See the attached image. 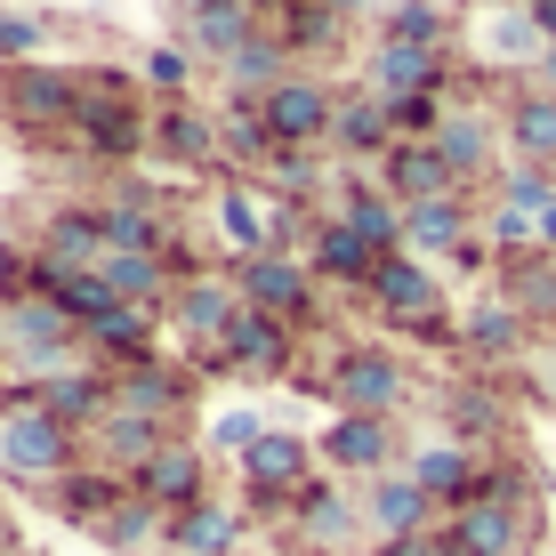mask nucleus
I'll use <instances>...</instances> for the list:
<instances>
[{"mask_svg":"<svg viewBox=\"0 0 556 556\" xmlns=\"http://www.w3.org/2000/svg\"><path fill=\"white\" fill-rule=\"evenodd\" d=\"M0 468L25 476V484H65L73 476V428L49 404H9L0 412Z\"/></svg>","mask_w":556,"mask_h":556,"instance_id":"1","label":"nucleus"},{"mask_svg":"<svg viewBox=\"0 0 556 556\" xmlns=\"http://www.w3.org/2000/svg\"><path fill=\"white\" fill-rule=\"evenodd\" d=\"M331 9H339V16H348V9H371V0H331Z\"/></svg>","mask_w":556,"mask_h":556,"instance_id":"52","label":"nucleus"},{"mask_svg":"<svg viewBox=\"0 0 556 556\" xmlns=\"http://www.w3.org/2000/svg\"><path fill=\"white\" fill-rule=\"evenodd\" d=\"M218 235L235 242L242 258H266V251H275V218H258V202L242 194V186H226V194H218Z\"/></svg>","mask_w":556,"mask_h":556,"instance_id":"35","label":"nucleus"},{"mask_svg":"<svg viewBox=\"0 0 556 556\" xmlns=\"http://www.w3.org/2000/svg\"><path fill=\"white\" fill-rule=\"evenodd\" d=\"M169 548H178V556H235L242 548V508L194 501L186 516H169Z\"/></svg>","mask_w":556,"mask_h":556,"instance_id":"20","label":"nucleus"},{"mask_svg":"<svg viewBox=\"0 0 556 556\" xmlns=\"http://www.w3.org/2000/svg\"><path fill=\"white\" fill-rule=\"evenodd\" d=\"M25 291H33V258H16L9 242H0V306H9V299H25Z\"/></svg>","mask_w":556,"mask_h":556,"instance_id":"46","label":"nucleus"},{"mask_svg":"<svg viewBox=\"0 0 556 556\" xmlns=\"http://www.w3.org/2000/svg\"><path fill=\"white\" fill-rule=\"evenodd\" d=\"M153 138H162V153H169V162H210V129H202L186 105H162Z\"/></svg>","mask_w":556,"mask_h":556,"instance_id":"40","label":"nucleus"},{"mask_svg":"<svg viewBox=\"0 0 556 556\" xmlns=\"http://www.w3.org/2000/svg\"><path fill=\"white\" fill-rule=\"evenodd\" d=\"M129 484H138L153 508H169V516H186L194 501H210V492H202V452H194V444H178V435H169V444L153 452L146 468L129 476Z\"/></svg>","mask_w":556,"mask_h":556,"instance_id":"13","label":"nucleus"},{"mask_svg":"<svg viewBox=\"0 0 556 556\" xmlns=\"http://www.w3.org/2000/svg\"><path fill=\"white\" fill-rule=\"evenodd\" d=\"M282 81H291V41H282V33H258L251 49L226 56V89H235V98H266V89H282Z\"/></svg>","mask_w":556,"mask_h":556,"instance_id":"27","label":"nucleus"},{"mask_svg":"<svg viewBox=\"0 0 556 556\" xmlns=\"http://www.w3.org/2000/svg\"><path fill=\"white\" fill-rule=\"evenodd\" d=\"M162 444H169V419H146V412H105L98 419V459H113V468H129V476Z\"/></svg>","mask_w":556,"mask_h":556,"instance_id":"26","label":"nucleus"},{"mask_svg":"<svg viewBox=\"0 0 556 556\" xmlns=\"http://www.w3.org/2000/svg\"><path fill=\"white\" fill-rule=\"evenodd\" d=\"M371 525H379V541H419L428 532V516H435V501L412 484V476H371Z\"/></svg>","mask_w":556,"mask_h":556,"instance_id":"21","label":"nucleus"},{"mask_svg":"<svg viewBox=\"0 0 556 556\" xmlns=\"http://www.w3.org/2000/svg\"><path fill=\"white\" fill-rule=\"evenodd\" d=\"M435 33H444L435 0H395V16H388V41H404V49H444Z\"/></svg>","mask_w":556,"mask_h":556,"instance_id":"41","label":"nucleus"},{"mask_svg":"<svg viewBox=\"0 0 556 556\" xmlns=\"http://www.w3.org/2000/svg\"><path fill=\"white\" fill-rule=\"evenodd\" d=\"M541 81L556 89V49H541Z\"/></svg>","mask_w":556,"mask_h":556,"instance_id":"50","label":"nucleus"},{"mask_svg":"<svg viewBox=\"0 0 556 556\" xmlns=\"http://www.w3.org/2000/svg\"><path fill=\"white\" fill-rule=\"evenodd\" d=\"M16 548V532H9V516H0V556H9Z\"/></svg>","mask_w":556,"mask_h":556,"instance_id":"51","label":"nucleus"},{"mask_svg":"<svg viewBox=\"0 0 556 556\" xmlns=\"http://www.w3.org/2000/svg\"><path fill=\"white\" fill-rule=\"evenodd\" d=\"M122 501H129V484H122V476H105V468H73L65 484H56V508H65L73 525H105Z\"/></svg>","mask_w":556,"mask_h":556,"instance_id":"31","label":"nucleus"},{"mask_svg":"<svg viewBox=\"0 0 556 556\" xmlns=\"http://www.w3.org/2000/svg\"><path fill=\"white\" fill-rule=\"evenodd\" d=\"M73 129H81V146H89V153H105V162H122V153H138V146H146V113L129 105L113 81H98V89L81 81V113H73Z\"/></svg>","mask_w":556,"mask_h":556,"instance_id":"6","label":"nucleus"},{"mask_svg":"<svg viewBox=\"0 0 556 556\" xmlns=\"http://www.w3.org/2000/svg\"><path fill=\"white\" fill-rule=\"evenodd\" d=\"M33 258H49L56 275H98V266H105V218H98V210H56Z\"/></svg>","mask_w":556,"mask_h":556,"instance_id":"16","label":"nucleus"},{"mask_svg":"<svg viewBox=\"0 0 556 556\" xmlns=\"http://www.w3.org/2000/svg\"><path fill=\"white\" fill-rule=\"evenodd\" d=\"M258 412H218V419H210V444H218V452H251L258 444Z\"/></svg>","mask_w":556,"mask_h":556,"instance_id":"44","label":"nucleus"},{"mask_svg":"<svg viewBox=\"0 0 556 556\" xmlns=\"http://www.w3.org/2000/svg\"><path fill=\"white\" fill-rule=\"evenodd\" d=\"M525 315H556V251H532L516 258V291H508Z\"/></svg>","mask_w":556,"mask_h":556,"instance_id":"38","label":"nucleus"},{"mask_svg":"<svg viewBox=\"0 0 556 556\" xmlns=\"http://www.w3.org/2000/svg\"><path fill=\"white\" fill-rule=\"evenodd\" d=\"M371 299L388 306L395 323H412V331H435V275L419 266L412 251H395V258H379V275H371Z\"/></svg>","mask_w":556,"mask_h":556,"instance_id":"12","label":"nucleus"},{"mask_svg":"<svg viewBox=\"0 0 556 556\" xmlns=\"http://www.w3.org/2000/svg\"><path fill=\"white\" fill-rule=\"evenodd\" d=\"M291 532H299V541H315V548H348L355 501H348L339 484H306L299 501H291Z\"/></svg>","mask_w":556,"mask_h":556,"instance_id":"25","label":"nucleus"},{"mask_svg":"<svg viewBox=\"0 0 556 556\" xmlns=\"http://www.w3.org/2000/svg\"><path fill=\"white\" fill-rule=\"evenodd\" d=\"M331 395H339V412L388 419L395 404H404V363L379 355V348H348V355H339V371H331Z\"/></svg>","mask_w":556,"mask_h":556,"instance_id":"4","label":"nucleus"},{"mask_svg":"<svg viewBox=\"0 0 556 556\" xmlns=\"http://www.w3.org/2000/svg\"><path fill=\"white\" fill-rule=\"evenodd\" d=\"M210 363H218V371H251V379L291 371V323H282V315H258V306H242L235 331H226V348L210 355Z\"/></svg>","mask_w":556,"mask_h":556,"instance_id":"7","label":"nucleus"},{"mask_svg":"<svg viewBox=\"0 0 556 556\" xmlns=\"http://www.w3.org/2000/svg\"><path fill=\"white\" fill-rule=\"evenodd\" d=\"M169 315H178V331L194 339V348L218 355L226 331H235V315H242V291H235V282H218V275H194L178 299H169Z\"/></svg>","mask_w":556,"mask_h":556,"instance_id":"10","label":"nucleus"},{"mask_svg":"<svg viewBox=\"0 0 556 556\" xmlns=\"http://www.w3.org/2000/svg\"><path fill=\"white\" fill-rule=\"evenodd\" d=\"M41 49V16H0V65H33Z\"/></svg>","mask_w":556,"mask_h":556,"instance_id":"43","label":"nucleus"},{"mask_svg":"<svg viewBox=\"0 0 556 556\" xmlns=\"http://www.w3.org/2000/svg\"><path fill=\"white\" fill-rule=\"evenodd\" d=\"M388 122H395V138H444V98H388Z\"/></svg>","mask_w":556,"mask_h":556,"instance_id":"42","label":"nucleus"},{"mask_svg":"<svg viewBox=\"0 0 556 556\" xmlns=\"http://www.w3.org/2000/svg\"><path fill=\"white\" fill-rule=\"evenodd\" d=\"M186 33L218 56H235V49H251L258 41V25H251V0H186Z\"/></svg>","mask_w":556,"mask_h":556,"instance_id":"23","label":"nucleus"},{"mask_svg":"<svg viewBox=\"0 0 556 556\" xmlns=\"http://www.w3.org/2000/svg\"><path fill=\"white\" fill-rule=\"evenodd\" d=\"M258 113H266V129H275V146H299V153L315 146V138H331V122H339L331 89H323V81H306V73H291L282 89H266Z\"/></svg>","mask_w":556,"mask_h":556,"instance_id":"2","label":"nucleus"},{"mask_svg":"<svg viewBox=\"0 0 556 556\" xmlns=\"http://www.w3.org/2000/svg\"><path fill=\"white\" fill-rule=\"evenodd\" d=\"M435 146H444V162H452V178H459V186L492 169V122H484V113H452Z\"/></svg>","mask_w":556,"mask_h":556,"instance_id":"34","label":"nucleus"},{"mask_svg":"<svg viewBox=\"0 0 556 556\" xmlns=\"http://www.w3.org/2000/svg\"><path fill=\"white\" fill-rule=\"evenodd\" d=\"M379 556H459L444 532H419V541H379Z\"/></svg>","mask_w":556,"mask_h":556,"instance_id":"47","label":"nucleus"},{"mask_svg":"<svg viewBox=\"0 0 556 556\" xmlns=\"http://www.w3.org/2000/svg\"><path fill=\"white\" fill-rule=\"evenodd\" d=\"M541 251H556V202L541 210Z\"/></svg>","mask_w":556,"mask_h":556,"instance_id":"49","label":"nucleus"},{"mask_svg":"<svg viewBox=\"0 0 556 556\" xmlns=\"http://www.w3.org/2000/svg\"><path fill=\"white\" fill-rule=\"evenodd\" d=\"M9 105H16V122H25V129H56V122L81 113V81L56 73V65H16L9 73Z\"/></svg>","mask_w":556,"mask_h":556,"instance_id":"11","label":"nucleus"},{"mask_svg":"<svg viewBox=\"0 0 556 556\" xmlns=\"http://www.w3.org/2000/svg\"><path fill=\"white\" fill-rule=\"evenodd\" d=\"M98 218H105V251H169V218L146 194L98 202Z\"/></svg>","mask_w":556,"mask_h":556,"instance_id":"29","label":"nucleus"},{"mask_svg":"<svg viewBox=\"0 0 556 556\" xmlns=\"http://www.w3.org/2000/svg\"><path fill=\"white\" fill-rule=\"evenodd\" d=\"M235 291H242V306H258V315L299 323V315H306V299H315V266H299V258L266 251V258H242Z\"/></svg>","mask_w":556,"mask_h":556,"instance_id":"5","label":"nucleus"},{"mask_svg":"<svg viewBox=\"0 0 556 556\" xmlns=\"http://www.w3.org/2000/svg\"><path fill=\"white\" fill-rule=\"evenodd\" d=\"M323 459H331V468H348V476H388L395 428H388V419H371V412H339L331 435H323Z\"/></svg>","mask_w":556,"mask_h":556,"instance_id":"14","label":"nucleus"},{"mask_svg":"<svg viewBox=\"0 0 556 556\" xmlns=\"http://www.w3.org/2000/svg\"><path fill=\"white\" fill-rule=\"evenodd\" d=\"M444 541H452L459 556H516V541H525V516H516L508 501H476V508L452 516Z\"/></svg>","mask_w":556,"mask_h":556,"instance_id":"19","label":"nucleus"},{"mask_svg":"<svg viewBox=\"0 0 556 556\" xmlns=\"http://www.w3.org/2000/svg\"><path fill=\"white\" fill-rule=\"evenodd\" d=\"M146 81L178 98V89H186V49H153V56H146Z\"/></svg>","mask_w":556,"mask_h":556,"instance_id":"45","label":"nucleus"},{"mask_svg":"<svg viewBox=\"0 0 556 556\" xmlns=\"http://www.w3.org/2000/svg\"><path fill=\"white\" fill-rule=\"evenodd\" d=\"M508 138L525 162H541V169L556 162V89H532V98L508 105Z\"/></svg>","mask_w":556,"mask_h":556,"instance_id":"32","label":"nucleus"},{"mask_svg":"<svg viewBox=\"0 0 556 556\" xmlns=\"http://www.w3.org/2000/svg\"><path fill=\"white\" fill-rule=\"evenodd\" d=\"M532 9H556V0H532Z\"/></svg>","mask_w":556,"mask_h":556,"instance_id":"53","label":"nucleus"},{"mask_svg":"<svg viewBox=\"0 0 556 556\" xmlns=\"http://www.w3.org/2000/svg\"><path fill=\"white\" fill-rule=\"evenodd\" d=\"M371 81H379V98H444V49H404V41H379V56H371Z\"/></svg>","mask_w":556,"mask_h":556,"instance_id":"18","label":"nucleus"},{"mask_svg":"<svg viewBox=\"0 0 556 556\" xmlns=\"http://www.w3.org/2000/svg\"><path fill=\"white\" fill-rule=\"evenodd\" d=\"M459 235H468V202H459V194H444V202H412V210H404V251H412V258L459 251Z\"/></svg>","mask_w":556,"mask_h":556,"instance_id":"30","label":"nucleus"},{"mask_svg":"<svg viewBox=\"0 0 556 556\" xmlns=\"http://www.w3.org/2000/svg\"><path fill=\"white\" fill-rule=\"evenodd\" d=\"M379 178H388V194L395 202H444V194H459V178H452V162H444V146L435 138H404L388 153V162H379Z\"/></svg>","mask_w":556,"mask_h":556,"instance_id":"9","label":"nucleus"},{"mask_svg":"<svg viewBox=\"0 0 556 556\" xmlns=\"http://www.w3.org/2000/svg\"><path fill=\"white\" fill-rule=\"evenodd\" d=\"M331 146H348V153H395L404 138H395V122H388V98H355V105H339Z\"/></svg>","mask_w":556,"mask_h":556,"instance_id":"33","label":"nucleus"},{"mask_svg":"<svg viewBox=\"0 0 556 556\" xmlns=\"http://www.w3.org/2000/svg\"><path fill=\"white\" fill-rule=\"evenodd\" d=\"M404 476H412L419 492H428L435 508H452V516L484 501V468H476V452H468V444H428V452H412V468H404Z\"/></svg>","mask_w":556,"mask_h":556,"instance_id":"8","label":"nucleus"},{"mask_svg":"<svg viewBox=\"0 0 556 556\" xmlns=\"http://www.w3.org/2000/svg\"><path fill=\"white\" fill-rule=\"evenodd\" d=\"M242 484H251V501L258 508H291L315 476H306V444L299 435H282V428H266L251 452H242Z\"/></svg>","mask_w":556,"mask_h":556,"instance_id":"3","label":"nucleus"},{"mask_svg":"<svg viewBox=\"0 0 556 556\" xmlns=\"http://www.w3.org/2000/svg\"><path fill=\"white\" fill-rule=\"evenodd\" d=\"M89 355L105 363V371H122V363H146L153 355V306H113L105 323H89Z\"/></svg>","mask_w":556,"mask_h":556,"instance_id":"24","label":"nucleus"},{"mask_svg":"<svg viewBox=\"0 0 556 556\" xmlns=\"http://www.w3.org/2000/svg\"><path fill=\"white\" fill-rule=\"evenodd\" d=\"M306 266H315L323 282H355V291H371V275H379V251L355 235L348 218H323L315 235H306Z\"/></svg>","mask_w":556,"mask_h":556,"instance_id":"15","label":"nucleus"},{"mask_svg":"<svg viewBox=\"0 0 556 556\" xmlns=\"http://www.w3.org/2000/svg\"><path fill=\"white\" fill-rule=\"evenodd\" d=\"M339 218H348V226H355L363 242H371L379 258H395V251H404V202H395V194L348 186V194H339Z\"/></svg>","mask_w":556,"mask_h":556,"instance_id":"28","label":"nucleus"},{"mask_svg":"<svg viewBox=\"0 0 556 556\" xmlns=\"http://www.w3.org/2000/svg\"><path fill=\"white\" fill-rule=\"evenodd\" d=\"M492 419H501V412H492V395H459V435H484Z\"/></svg>","mask_w":556,"mask_h":556,"instance_id":"48","label":"nucleus"},{"mask_svg":"<svg viewBox=\"0 0 556 556\" xmlns=\"http://www.w3.org/2000/svg\"><path fill=\"white\" fill-rule=\"evenodd\" d=\"M98 532H105V541H113V548H146V541H153V532H169V508H153V501H146V492H138V484H129V501H122V508H113V516H105V525H98Z\"/></svg>","mask_w":556,"mask_h":556,"instance_id":"37","label":"nucleus"},{"mask_svg":"<svg viewBox=\"0 0 556 556\" xmlns=\"http://www.w3.org/2000/svg\"><path fill=\"white\" fill-rule=\"evenodd\" d=\"M186 404V379L169 371L162 355H146V363H122L113 371V412H146V419H178Z\"/></svg>","mask_w":556,"mask_h":556,"instance_id":"17","label":"nucleus"},{"mask_svg":"<svg viewBox=\"0 0 556 556\" xmlns=\"http://www.w3.org/2000/svg\"><path fill=\"white\" fill-rule=\"evenodd\" d=\"M468 339H476V355H516V339H525V306H516V299H484L468 315Z\"/></svg>","mask_w":556,"mask_h":556,"instance_id":"36","label":"nucleus"},{"mask_svg":"<svg viewBox=\"0 0 556 556\" xmlns=\"http://www.w3.org/2000/svg\"><path fill=\"white\" fill-rule=\"evenodd\" d=\"M331 33H339L331 0H291V9H282V41L291 49H331Z\"/></svg>","mask_w":556,"mask_h":556,"instance_id":"39","label":"nucleus"},{"mask_svg":"<svg viewBox=\"0 0 556 556\" xmlns=\"http://www.w3.org/2000/svg\"><path fill=\"white\" fill-rule=\"evenodd\" d=\"M105 282H113L129 306H162V299L186 291V282L169 275V251H105Z\"/></svg>","mask_w":556,"mask_h":556,"instance_id":"22","label":"nucleus"}]
</instances>
